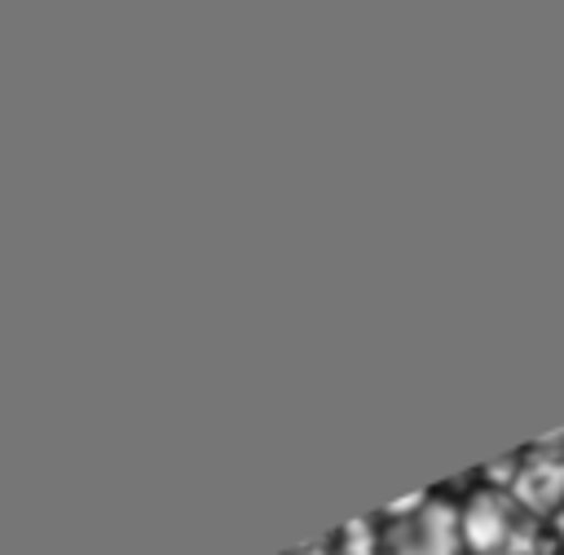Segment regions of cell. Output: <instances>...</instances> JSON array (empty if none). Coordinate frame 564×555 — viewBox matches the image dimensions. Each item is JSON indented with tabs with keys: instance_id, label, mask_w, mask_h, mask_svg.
Here are the masks:
<instances>
[{
	"instance_id": "3957f363",
	"label": "cell",
	"mask_w": 564,
	"mask_h": 555,
	"mask_svg": "<svg viewBox=\"0 0 564 555\" xmlns=\"http://www.w3.org/2000/svg\"><path fill=\"white\" fill-rule=\"evenodd\" d=\"M516 498L533 511H564V458H529L516 476Z\"/></svg>"
},
{
	"instance_id": "277c9868",
	"label": "cell",
	"mask_w": 564,
	"mask_h": 555,
	"mask_svg": "<svg viewBox=\"0 0 564 555\" xmlns=\"http://www.w3.org/2000/svg\"><path fill=\"white\" fill-rule=\"evenodd\" d=\"M555 524H560V542H564V511H560V515H555Z\"/></svg>"
},
{
	"instance_id": "7a4b0ae2",
	"label": "cell",
	"mask_w": 564,
	"mask_h": 555,
	"mask_svg": "<svg viewBox=\"0 0 564 555\" xmlns=\"http://www.w3.org/2000/svg\"><path fill=\"white\" fill-rule=\"evenodd\" d=\"M458 515L445 507H423L419 520L401 529V551L397 555H454L458 546Z\"/></svg>"
},
{
	"instance_id": "6da1fadb",
	"label": "cell",
	"mask_w": 564,
	"mask_h": 555,
	"mask_svg": "<svg viewBox=\"0 0 564 555\" xmlns=\"http://www.w3.org/2000/svg\"><path fill=\"white\" fill-rule=\"evenodd\" d=\"M458 533H463V542L476 555L502 551L511 542V511H507V502L498 493H476L463 507V515H458Z\"/></svg>"
}]
</instances>
